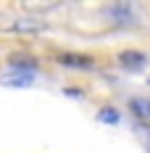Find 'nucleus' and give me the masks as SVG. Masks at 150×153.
<instances>
[{"label": "nucleus", "instance_id": "nucleus-1", "mask_svg": "<svg viewBox=\"0 0 150 153\" xmlns=\"http://www.w3.org/2000/svg\"><path fill=\"white\" fill-rule=\"evenodd\" d=\"M105 16H108L113 24H124V27L140 24V16H137V11H134L132 3H113V5L105 8Z\"/></svg>", "mask_w": 150, "mask_h": 153}, {"label": "nucleus", "instance_id": "nucleus-2", "mask_svg": "<svg viewBox=\"0 0 150 153\" xmlns=\"http://www.w3.org/2000/svg\"><path fill=\"white\" fill-rule=\"evenodd\" d=\"M58 61L69 69H92V58H84V56H74V53H61Z\"/></svg>", "mask_w": 150, "mask_h": 153}, {"label": "nucleus", "instance_id": "nucleus-3", "mask_svg": "<svg viewBox=\"0 0 150 153\" xmlns=\"http://www.w3.org/2000/svg\"><path fill=\"white\" fill-rule=\"evenodd\" d=\"M129 108L137 119H142L145 124H150V100L148 98H132L129 100Z\"/></svg>", "mask_w": 150, "mask_h": 153}, {"label": "nucleus", "instance_id": "nucleus-4", "mask_svg": "<svg viewBox=\"0 0 150 153\" xmlns=\"http://www.w3.org/2000/svg\"><path fill=\"white\" fill-rule=\"evenodd\" d=\"M119 61L126 66V69H142L145 61H148V56L145 53H137V50H124L119 56Z\"/></svg>", "mask_w": 150, "mask_h": 153}, {"label": "nucleus", "instance_id": "nucleus-5", "mask_svg": "<svg viewBox=\"0 0 150 153\" xmlns=\"http://www.w3.org/2000/svg\"><path fill=\"white\" fill-rule=\"evenodd\" d=\"M8 29H13V32H42L45 24L37 21V19H18V21H13Z\"/></svg>", "mask_w": 150, "mask_h": 153}, {"label": "nucleus", "instance_id": "nucleus-6", "mask_svg": "<svg viewBox=\"0 0 150 153\" xmlns=\"http://www.w3.org/2000/svg\"><path fill=\"white\" fill-rule=\"evenodd\" d=\"M32 79H34L32 71H18V69H16L13 74L3 76V82H8V85H13V87H24V85H29Z\"/></svg>", "mask_w": 150, "mask_h": 153}, {"label": "nucleus", "instance_id": "nucleus-7", "mask_svg": "<svg viewBox=\"0 0 150 153\" xmlns=\"http://www.w3.org/2000/svg\"><path fill=\"white\" fill-rule=\"evenodd\" d=\"M100 119H103V122L116 124V122H119V114H116L113 108H103V111H100Z\"/></svg>", "mask_w": 150, "mask_h": 153}]
</instances>
